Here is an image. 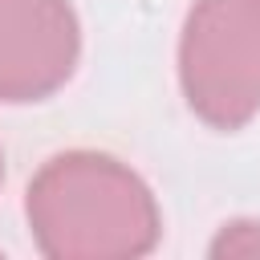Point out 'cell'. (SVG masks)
<instances>
[{
  "mask_svg": "<svg viewBox=\"0 0 260 260\" xmlns=\"http://www.w3.org/2000/svg\"><path fill=\"white\" fill-rule=\"evenodd\" d=\"M0 183H4V150H0Z\"/></svg>",
  "mask_w": 260,
  "mask_h": 260,
  "instance_id": "obj_5",
  "label": "cell"
},
{
  "mask_svg": "<svg viewBox=\"0 0 260 260\" xmlns=\"http://www.w3.org/2000/svg\"><path fill=\"white\" fill-rule=\"evenodd\" d=\"M77 57L81 24L69 0H0V106L53 98Z\"/></svg>",
  "mask_w": 260,
  "mask_h": 260,
  "instance_id": "obj_3",
  "label": "cell"
},
{
  "mask_svg": "<svg viewBox=\"0 0 260 260\" xmlns=\"http://www.w3.org/2000/svg\"><path fill=\"white\" fill-rule=\"evenodd\" d=\"M179 85L211 130H244L260 114V0H195L179 28Z\"/></svg>",
  "mask_w": 260,
  "mask_h": 260,
  "instance_id": "obj_2",
  "label": "cell"
},
{
  "mask_svg": "<svg viewBox=\"0 0 260 260\" xmlns=\"http://www.w3.org/2000/svg\"><path fill=\"white\" fill-rule=\"evenodd\" d=\"M211 260H236V256H260V219H228L215 228L207 244Z\"/></svg>",
  "mask_w": 260,
  "mask_h": 260,
  "instance_id": "obj_4",
  "label": "cell"
},
{
  "mask_svg": "<svg viewBox=\"0 0 260 260\" xmlns=\"http://www.w3.org/2000/svg\"><path fill=\"white\" fill-rule=\"evenodd\" d=\"M32 244L49 260H134L162 240L150 183L106 150H61L24 191Z\"/></svg>",
  "mask_w": 260,
  "mask_h": 260,
  "instance_id": "obj_1",
  "label": "cell"
}]
</instances>
